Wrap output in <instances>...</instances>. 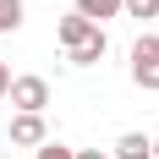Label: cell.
I'll use <instances>...</instances> for the list:
<instances>
[{
	"label": "cell",
	"mask_w": 159,
	"mask_h": 159,
	"mask_svg": "<svg viewBox=\"0 0 159 159\" xmlns=\"http://www.w3.org/2000/svg\"><path fill=\"white\" fill-rule=\"evenodd\" d=\"M104 55H110V33H104V28H93V39H82L77 49H66V61H71V66H99Z\"/></svg>",
	"instance_id": "277c9868"
},
{
	"label": "cell",
	"mask_w": 159,
	"mask_h": 159,
	"mask_svg": "<svg viewBox=\"0 0 159 159\" xmlns=\"http://www.w3.org/2000/svg\"><path fill=\"white\" fill-rule=\"evenodd\" d=\"M11 93V71H6V61H0V99Z\"/></svg>",
	"instance_id": "30bf717a"
},
{
	"label": "cell",
	"mask_w": 159,
	"mask_h": 159,
	"mask_svg": "<svg viewBox=\"0 0 159 159\" xmlns=\"http://www.w3.org/2000/svg\"><path fill=\"white\" fill-rule=\"evenodd\" d=\"M11 143H16V148H39V143H49L44 115H11Z\"/></svg>",
	"instance_id": "3957f363"
},
{
	"label": "cell",
	"mask_w": 159,
	"mask_h": 159,
	"mask_svg": "<svg viewBox=\"0 0 159 159\" xmlns=\"http://www.w3.org/2000/svg\"><path fill=\"white\" fill-rule=\"evenodd\" d=\"M16 104V115H44L49 104V82L44 77H11V93H6Z\"/></svg>",
	"instance_id": "7a4b0ae2"
},
{
	"label": "cell",
	"mask_w": 159,
	"mask_h": 159,
	"mask_svg": "<svg viewBox=\"0 0 159 159\" xmlns=\"http://www.w3.org/2000/svg\"><path fill=\"white\" fill-rule=\"evenodd\" d=\"M93 28H99V22H88V16H77V11H71V16H61V28H55V39H61L66 49H77L82 39H93Z\"/></svg>",
	"instance_id": "5b68a950"
},
{
	"label": "cell",
	"mask_w": 159,
	"mask_h": 159,
	"mask_svg": "<svg viewBox=\"0 0 159 159\" xmlns=\"http://www.w3.org/2000/svg\"><path fill=\"white\" fill-rule=\"evenodd\" d=\"M121 6H126V0H77V16H88V22L104 28L110 16H121Z\"/></svg>",
	"instance_id": "8992f818"
},
{
	"label": "cell",
	"mask_w": 159,
	"mask_h": 159,
	"mask_svg": "<svg viewBox=\"0 0 159 159\" xmlns=\"http://www.w3.org/2000/svg\"><path fill=\"white\" fill-rule=\"evenodd\" d=\"M22 16H28L22 0H0V33H16V28H22Z\"/></svg>",
	"instance_id": "ba28073f"
},
{
	"label": "cell",
	"mask_w": 159,
	"mask_h": 159,
	"mask_svg": "<svg viewBox=\"0 0 159 159\" xmlns=\"http://www.w3.org/2000/svg\"><path fill=\"white\" fill-rule=\"evenodd\" d=\"M132 82L143 93H159V33H137V44H132Z\"/></svg>",
	"instance_id": "6da1fadb"
},
{
	"label": "cell",
	"mask_w": 159,
	"mask_h": 159,
	"mask_svg": "<svg viewBox=\"0 0 159 159\" xmlns=\"http://www.w3.org/2000/svg\"><path fill=\"white\" fill-rule=\"evenodd\" d=\"M143 154H154V137H143V132H126V137L110 148V159H143Z\"/></svg>",
	"instance_id": "52a82bcc"
},
{
	"label": "cell",
	"mask_w": 159,
	"mask_h": 159,
	"mask_svg": "<svg viewBox=\"0 0 159 159\" xmlns=\"http://www.w3.org/2000/svg\"><path fill=\"white\" fill-rule=\"evenodd\" d=\"M33 159H77V148H66V143H55V137H49V143L33 148Z\"/></svg>",
	"instance_id": "9c48e42d"
},
{
	"label": "cell",
	"mask_w": 159,
	"mask_h": 159,
	"mask_svg": "<svg viewBox=\"0 0 159 159\" xmlns=\"http://www.w3.org/2000/svg\"><path fill=\"white\" fill-rule=\"evenodd\" d=\"M154 159H159V137H154Z\"/></svg>",
	"instance_id": "7c38bea8"
},
{
	"label": "cell",
	"mask_w": 159,
	"mask_h": 159,
	"mask_svg": "<svg viewBox=\"0 0 159 159\" xmlns=\"http://www.w3.org/2000/svg\"><path fill=\"white\" fill-rule=\"evenodd\" d=\"M143 159H154V154H143Z\"/></svg>",
	"instance_id": "4fadbf2b"
},
{
	"label": "cell",
	"mask_w": 159,
	"mask_h": 159,
	"mask_svg": "<svg viewBox=\"0 0 159 159\" xmlns=\"http://www.w3.org/2000/svg\"><path fill=\"white\" fill-rule=\"evenodd\" d=\"M77 159H110L104 148H77Z\"/></svg>",
	"instance_id": "8fae6325"
}]
</instances>
